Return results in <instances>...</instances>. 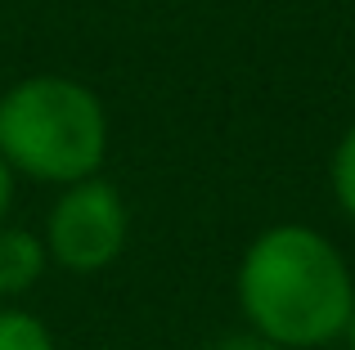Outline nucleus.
Returning a JSON list of instances; mask_svg holds the SVG:
<instances>
[{
  "instance_id": "obj_2",
  "label": "nucleus",
  "mask_w": 355,
  "mask_h": 350,
  "mask_svg": "<svg viewBox=\"0 0 355 350\" xmlns=\"http://www.w3.org/2000/svg\"><path fill=\"white\" fill-rule=\"evenodd\" d=\"M0 158L36 184H77L104 171L108 108L86 81L23 77L0 95Z\"/></svg>"
},
{
  "instance_id": "obj_3",
  "label": "nucleus",
  "mask_w": 355,
  "mask_h": 350,
  "mask_svg": "<svg viewBox=\"0 0 355 350\" xmlns=\"http://www.w3.org/2000/svg\"><path fill=\"white\" fill-rule=\"evenodd\" d=\"M50 265L68 274H99L126 252L130 243V207L121 189L104 175L63 184L45 216L41 234Z\"/></svg>"
},
{
  "instance_id": "obj_4",
  "label": "nucleus",
  "mask_w": 355,
  "mask_h": 350,
  "mask_svg": "<svg viewBox=\"0 0 355 350\" xmlns=\"http://www.w3.org/2000/svg\"><path fill=\"white\" fill-rule=\"evenodd\" d=\"M50 270V252H45L41 234L18 225H0V301H18L36 288Z\"/></svg>"
},
{
  "instance_id": "obj_6",
  "label": "nucleus",
  "mask_w": 355,
  "mask_h": 350,
  "mask_svg": "<svg viewBox=\"0 0 355 350\" xmlns=\"http://www.w3.org/2000/svg\"><path fill=\"white\" fill-rule=\"evenodd\" d=\"M329 189H333V202H338V211L355 225V122L342 131L338 149H333V162H329Z\"/></svg>"
},
{
  "instance_id": "obj_5",
  "label": "nucleus",
  "mask_w": 355,
  "mask_h": 350,
  "mask_svg": "<svg viewBox=\"0 0 355 350\" xmlns=\"http://www.w3.org/2000/svg\"><path fill=\"white\" fill-rule=\"evenodd\" d=\"M0 350H59L45 319L23 306H0Z\"/></svg>"
},
{
  "instance_id": "obj_7",
  "label": "nucleus",
  "mask_w": 355,
  "mask_h": 350,
  "mask_svg": "<svg viewBox=\"0 0 355 350\" xmlns=\"http://www.w3.org/2000/svg\"><path fill=\"white\" fill-rule=\"evenodd\" d=\"M207 350H279V346L266 342V337H257V333H230V337H220V342H211Z\"/></svg>"
},
{
  "instance_id": "obj_9",
  "label": "nucleus",
  "mask_w": 355,
  "mask_h": 350,
  "mask_svg": "<svg viewBox=\"0 0 355 350\" xmlns=\"http://www.w3.org/2000/svg\"><path fill=\"white\" fill-rule=\"evenodd\" d=\"M342 342H347V350H355V310H351V324H347V333H342Z\"/></svg>"
},
{
  "instance_id": "obj_8",
  "label": "nucleus",
  "mask_w": 355,
  "mask_h": 350,
  "mask_svg": "<svg viewBox=\"0 0 355 350\" xmlns=\"http://www.w3.org/2000/svg\"><path fill=\"white\" fill-rule=\"evenodd\" d=\"M14 189H18V175L9 171L5 158H0V225H9V211H14Z\"/></svg>"
},
{
  "instance_id": "obj_1",
  "label": "nucleus",
  "mask_w": 355,
  "mask_h": 350,
  "mask_svg": "<svg viewBox=\"0 0 355 350\" xmlns=\"http://www.w3.org/2000/svg\"><path fill=\"white\" fill-rule=\"evenodd\" d=\"M234 297L248 333L275 342L279 350H320L347 333L355 274L329 234L284 220L243 247Z\"/></svg>"
}]
</instances>
